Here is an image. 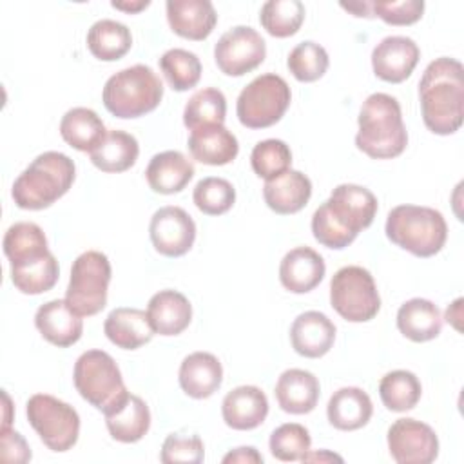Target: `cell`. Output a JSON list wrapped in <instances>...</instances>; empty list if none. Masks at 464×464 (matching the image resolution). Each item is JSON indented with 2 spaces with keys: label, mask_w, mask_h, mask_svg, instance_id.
Returning <instances> with one entry per match:
<instances>
[{
  "label": "cell",
  "mask_w": 464,
  "mask_h": 464,
  "mask_svg": "<svg viewBox=\"0 0 464 464\" xmlns=\"http://www.w3.org/2000/svg\"><path fill=\"white\" fill-rule=\"evenodd\" d=\"M335 341V324L317 310L299 314L290 326V343L295 353L319 359L330 352Z\"/></svg>",
  "instance_id": "2e32d148"
},
{
  "label": "cell",
  "mask_w": 464,
  "mask_h": 464,
  "mask_svg": "<svg viewBox=\"0 0 464 464\" xmlns=\"http://www.w3.org/2000/svg\"><path fill=\"white\" fill-rule=\"evenodd\" d=\"M304 13L301 0H268L261 7L259 22L270 36L288 38L301 29Z\"/></svg>",
  "instance_id": "8d00e7d4"
},
{
  "label": "cell",
  "mask_w": 464,
  "mask_h": 464,
  "mask_svg": "<svg viewBox=\"0 0 464 464\" xmlns=\"http://www.w3.org/2000/svg\"><path fill=\"white\" fill-rule=\"evenodd\" d=\"M330 304L350 323L372 321L381 310L373 276L357 265L339 268L330 281Z\"/></svg>",
  "instance_id": "9c48e42d"
},
{
  "label": "cell",
  "mask_w": 464,
  "mask_h": 464,
  "mask_svg": "<svg viewBox=\"0 0 464 464\" xmlns=\"http://www.w3.org/2000/svg\"><path fill=\"white\" fill-rule=\"evenodd\" d=\"M319 381L317 377L301 368L285 370L276 382V399L283 411L292 415L310 413L319 401Z\"/></svg>",
  "instance_id": "7402d4cb"
},
{
  "label": "cell",
  "mask_w": 464,
  "mask_h": 464,
  "mask_svg": "<svg viewBox=\"0 0 464 464\" xmlns=\"http://www.w3.org/2000/svg\"><path fill=\"white\" fill-rule=\"evenodd\" d=\"M290 102L292 92L285 78L266 72L243 87L237 96L236 114L246 129H266L285 116Z\"/></svg>",
  "instance_id": "ba28073f"
},
{
  "label": "cell",
  "mask_w": 464,
  "mask_h": 464,
  "mask_svg": "<svg viewBox=\"0 0 464 464\" xmlns=\"http://www.w3.org/2000/svg\"><path fill=\"white\" fill-rule=\"evenodd\" d=\"M221 415L228 428L246 431L261 426L268 415V399L257 386H237L221 402Z\"/></svg>",
  "instance_id": "d6986e66"
},
{
  "label": "cell",
  "mask_w": 464,
  "mask_h": 464,
  "mask_svg": "<svg viewBox=\"0 0 464 464\" xmlns=\"http://www.w3.org/2000/svg\"><path fill=\"white\" fill-rule=\"evenodd\" d=\"M145 178L149 187L158 194L181 192L194 178L192 161L179 150L158 152L150 158Z\"/></svg>",
  "instance_id": "484cf974"
},
{
  "label": "cell",
  "mask_w": 464,
  "mask_h": 464,
  "mask_svg": "<svg viewBox=\"0 0 464 464\" xmlns=\"http://www.w3.org/2000/svg\"><path fill=\"white\" fill-rule=\"evenodd\" d=\"M34 324L42 337L58 348L78 343L83 332L82 315H78L65 299L44 303L34 314Z\"/></svg>",
  "instance_id": "e0dca14e"
},
{
  "label": "cell",
  "mask_w": 464,
  "mask_h": 464,
  "mask_svg": "<svg viewBox=\"0 0 464 464\" xmlns=\"http://www.w3.org/2000/svg\"><path fill=\"white\" fill-rule=\"evenodd\" d=\"M72 382L82 399L102 413L129 393L116 361L103 350H87L76 359Z\"/></svg>",
  "instance_id": "8992f818"
},
{
  "label": "cell",
  "mask_w": 464,
  "mask_h": 464,
  "mask_svg": "<svg viewBox=\"0 0 464 464\" xmlns=\"http://www.w3.org/2000/svg\"><path fill=\"white\" fill-rule=\"evenodd\" d=\"M424 125L439 136L453 134L464 120V67L459 60L440 56L428 63L419 82Z\"/></svg>",
  "instance_id": "6da1fadb"
},
{
  "label": "cell",
  "mask_w": 464,
  "mask_h": 464,
  "mask_svg": "<svg viewBox=\"0 0 464 464\" xmlns=\"http://www.w3.org/2000/svg\"><path fill=\"white\" fill-rule=\"evenodd\" d=\"M261 464L263 462V455L252 448V446H241V448H236L232 451H228L225 457H223V464Z\"/></svg>",
  "instance_id": "c3c4849f"
},
{
  "label": "cell",
  "mask_w": 464,
  "mask_h": 464,
  "mask_svg": "<svg viewBox=\"0 0 464 464\" xmlns=\"http://www.w3.org/2000/svg\"><path fill=\"white\" fill-rule=\"evenodd\" d=\"M373 413L370 395L357 386H344L334 392L326 406L328 422L341 431H353L368 424Z\"/></svg>",
  "instance_id": "83f0119b"
},
{
  "label": "cell",
  "mask_w": 464,
  "mask_h": 464,
  "mask_svg": "<svg viewBox=\"0 0 464 464\" xmlns=\"http://www.w3.org/2000/svg\"><path fill=\"white\" fill-rule=\"evenodd\" d=\"M332 218L350 234H357L373 223L377 214V198L366 187L355 183L337 185L324 201Z\"/></svg>",
  "instance_id": "5bb4252c"
},
{
  "label": "cell",
  "mask_w": 464,
  "mask_h": 464,
  "mask_svg": "<svg viewBox=\"0 0 464 464\" xmlns=\"http://www.w3.org/2000/svg\"><path fill=\"white\" fill-rule=\"evenodd\" d=\"M252 170L263 179H274L286 172L292 165L290 147L283 140H263L254 145L250 154Z\"/></svg>",
  "instance_id": "60d3db41"
},
{
  "label": "cell",
  "mask_w": 464,
  "mask_h": 464,
  "mask_svg": "<svg viewBox=\"0 0 464 464\" xmlns=\"http://www.w3.org/2000/svg\"><path fill=\"white\" fill-rule=\"evenodd\" d=\"M103 417L111 437L123 444L141 440L150 428V410L147 402L130 392L112 408L103 411Z\"/></svg>",
  "instance_id": "ffe728a7"
},
{
  "label": "cell",
  "mask_w": 464,
  "mask_h": 464,
  "mask_svg": "<svg viewBox=\"0 0 464 464\" xmlns=\"http://www.w3.org/2000/svg\"><path fill=\"white\" fill-rule=\"evenodd\" d=\"M312 439L308 430L297 422H286L276 428L270 435L268 446L270 453L281 462L301 460V457L310 450Z\"/></svg>",
  "instance_id": "7bdbcfd3"
},
{
  "label": "cell",
  "mask_w": 464,
  "mask_h": 464,
  "mask_svg": "<svg viewBox=\"0 0 464 464\" xmlns=\"http://www.w3.org/2000/svg\"><path fill=\"white\" fill-rule=\"evenodd\" d=\"M324 272L326 265L321 254L310 246H295L281 259L279 281L292 294H306L323 281Z\"/></svg>",
  "instance_id": "44dd1931"
},
{
  "label": "cell",
  "mask_w": 464,
  "mask_h": 464,
  "mask_svg": "<svg viewBox=\"0 0 464 464\" xmlns=\"http://www.w3.org/2000/svg\"><path fill=\"white\" fill-rule=\"evenodd\" d=\"M190 156L203 165H227L239 152L237 138L225 125H208L190 130L187 141Z\"/></svg>",
  "instance_id": "d4e9b609"
},
{
  "label": "cell",
  "mask_w": 464,
  "mask_h": 464,
  "mask_svg": "<svg viewBox=\"0 0 464 464\" xmlns=\"http://www.w3.org/2000/svg\"><path fill=\"white\" fill-rule=\"evenodd\" d=\"M103 332L107 339L121 350H136L147 344L154 335L147 312L127 306L114 308L107 315Z\"/></svg>",
  "instance_id": "f1b7e54d"
},
{
  "label": "cell",
  "mask_w": 464,
  "mask_h": 464,
  "mask_svg": "<svg viewBox=\"0 0 464 464\" xmlns=\"http://www.w3.org/2000/svg\"><path fill=\"white\" fill-rule=\"evenodd\" d=\"M330 58L326 49L312 40L297 44L286 58V67L292 76L304 83L319 80L326 72Z\"/></svg>",
  "instance_id": "ab89813d"
},
{
  "label": "cell",
  "mask_w": 464,
  "mask_h": 464,
  "mask_svg": "<svg viewBox=\"0 0 464 464\" xmlns=\"http://www.w3.org/2000/svg\"><path fill=\"white\" fill-rule=\"evenodd\" d=\"M379 395L390 411H408L417 406L422 395L419 377L408 370L388 372L379 382Z\"/></svg>",
  "instance_id": "e575fe53"
},
{
  "label": "cell",
  "mask_w": 464,
  "mask_h": 464,
  "mask_svg": "<svg viewBox=\"0 0 464 464\" xmlns=\"http://www.w3.org/2000/svg\"><path fill=\"white\" fill-rule=\"evenodd\" d=\"M60 276V266L53 252H45L33 259L11 263V281L16 290L27 295H38L51 290Z\"/></svg>",
  "instance_id": "d6a6232c"
},
{
  "label": "cell",
  "mask_w": 464,
  "mask_h": 464,
  "mask_svg": "<svg viewBox=\"0 0 464 464\" xmlns=\"http://www.w3.org/2000/svg\"><path fill=\"white\" fill-rule=\"evenodd\" d=\"M225 116L227 98L219 89L214 87L196 91L183 109V123L188 130H196L208 125H223Z\"/></svg>",
  "instance_id": "d590c367"
},
{
  "label": "cell",
  "mask_w": 464,
  "mask_h": 464,
  "mask_svg": "<svg viewBox=\"0 0 464 464\" xmlns=\"http://www.w3.org/2000/svg\"><path fill=\"white\" fill-rule=\"evenodd\" d=\"M205 459V448L199 435H179L170 433L161 446L160 460L163 464H176V462H188L199 464Z\"/></svg>",
  "instance_id": "ee69618b"
},
{
  "label": "cell",
  "mask_w": 464,
  "mask_h": 464,
  "mask_svg": "<svg viewBox=\"0 0 464 464\" xmlns=\"http://www.w3.org/2000/svg\"><path fill=\"white\" fill-rule=\"evenodd\" d=\"M420 58L419 45L408 36H386L372 51V67L377 78L401 83L413 72Z\"/></svg>",
  "instance_id": "9a60e30c"
},
{
  "label": "cell",
  "mask_w": 464,
  "mask_h": 464,
  "mask_svg": "<svg viewBox=\"0 0 464 464\" xmlns=\"http://www.w3.org/2000/svg\"><path fill=\"white\" fill-rule=\"evenodd\" d=\"M178 381L188 397L207 399L214 395L223 382L221 362L208 352H194L183 359Z\"/></svg>",
  "instance_id": "cb8c5ba5"
},
{
  "label": "cell",
  "mask_w": 464,
  "mask_h": 464,
  "mask_svg": "<svg viewBox=\"0 0 464 464\" xmlns=\"http://www.w3.org/2000/svg\"><path fill=\"white\" fill-rule=\"evenodd\" d=\"M149 236L161 256L179 257L194 245L196 223L181 207L167 205L152 214Z\"/></svg>",
  "instance_id": "4fadbf2b"
},
{
  "label": "cell",
  "mask_w": 464,
  "mask_h": 464,
  "mask_svg": "<svg viewBox=\"0 0 464 464\" xmlns=\"http://www.w3.org/2000/svg\"><path fill=\"white\" fill-rule=\"evenodd\" d=\"M388 450L399 464H430L439 455V437L417 419H397L388 428Z\"/></svg>",
  "instance_id": "7c38bea8"
},
{
  "label": "cell",
  "mask_w": 464,
  "mask_h": 464,
  "mask_svg": "<svg viewBox=\"0 0 464 464\" xmlns=\"http://www.w3.org/2000/svg\"><path fill=\"white\" fill-rule=\"evenodd\" d=\"M163 98L160 76L143 63L121 69L112 74L103 87L102 100L105 109L121 120L140 118L154 111Z\"/></svg>",
  "instance_id": "5b68a950"
},
{
  "label": "cell",
  "mask_w": 464,
  "mask_h": 464,
  "mask_svg": "<svg viewBox=\"0 0 464 464\" xmlns=\"http://www.w3.org/2000/svg\"><path fill=\"white\" fill-rule=\"evenodd\" d=\"M372 14L379 16L390 25H411L420 20L424 13L422 0H402V2H370Z\"/></svg>",
  "instance_id": "bcb514c9"
},
{
  "label": "cell",
  "mask_w": 464,
  "mask_h": 464,
  "mask_svg": "<svg viewBox=\"0 0 464 464\" xmlns=\"http://www.w3.org/2000/svg\"><path fill=\"white\" fill-rule=\"evenodd\" d=\"M397 328L413 343L431 341L442 330L440 310L428 299L413 297L401 304L397 312Z\"/></svg>",
  "instance_id": "f546056e"
},
{
  "label": "cell",
  "mask_w": 464,
  "mask_h": 464,
  "mask_svg": "<svg viewBox=\"0 0 464 464\" xmlns=\"http://www.w3.org/2000/svg\"><path fill=\"white\" fill-rule=\"evenodd\" d=\"M111 5L114 9L125 11V13H140L141 9L149 7L150 2L149 0H138V2H111Z\"/></svg>",
  "instance_id": "816d5d0a"
},
{
  "label": "cell",
  "mask_w": 464,
  "mask_h": 464,
  "mask_svg": "<svg viewBox=\"0 0 464 464\" xmlns=\"http://www.w3.org/2000/svg\"><path fill=\"white\" fill-rule=\"evenodd\" d=\"M341 7L350 11L353 16H364V18H372L373 16L370 2H352V4L341 2Z\"/></svg>",
  "instance_id": "f907efd6"
},
{
  "label": "cell",
  "mask_w": 464,
  "mask_h": 464,
  "mask_svg": "<svg viewBox=\"0 0 464 464\" xmlns=\"http://www.w3.org/2000/svg\"><path fill=\"white\" fill-rule=\"evenodd\" d=\"M147 317L154 334L179 335L190 324L192 304L178 290H160L149 301Z\"/></svg>",
  "instance_id": "4316f807"
},
{
  "label": "cell",
  "mask_w": 464,
  "mask_h": 464,
  "mask_svg": "<svg viewBox=\"0 0 464 464\" xmlns=\"http://www.w3.org/2000/svg\"><path fill=\"white\" fill-rule=\"evenodd\" d=\"M266 56L263 36L248 27L236 25L223 33L214 45V60L227 76H243L257 69Z\"/></svg>",
  "instance_id": "8fae6325"
},
{
  "label": "cell",
  "mask_w": 464,
  "mask_h": 464,
  "mask_svg": "<svg viewBox=\"0 0 464 464\" xmlns=\"http://www.w3.org/2000/svg\"><path fill=\"white\" fill-rule=\"evenodd\" d=\"M132 45L130 29L116 20L103 18L87 31V47L91 54L102 62H114L123 58Z\"/></svg>",
  "instance_id": "836d02e7"
},
{
  "label": "cell",
  "mask_w": 464,
  "mask_h": 464,
  "mask_svg": "<svg viewBox=\"0 0 464 464\" xmlns=\"http://www.w3.org/2000/svg\"><path fill=\"white\" fill-rule=\"evenodd\" d=\"M140 154L138 140L125 130H107L102 143L89 152V158L102 172H125L129 170Z\"/></svg>",
  "instance_id": "4dcf8cb0"
},
{
  "label": "cell",
  "mask_w": 464,
  "mask_h": 464,
  "mask_svg": "<svg viewBox=\"0 0 464 464\" xmlns=\"http://www.w3.org/2000/svg\"><path fill=\"white\" fill-rule=\"evenodd\" d=\"M312 196V181L301 170L288 169L281 176L268 179L263 187V198L270 210L281 216L295 214L306 207Z\"/></svg>",
  "instance_id": "603a6c76"
},
{
  "label": "cell",
  "mask_w": 464,
  "mask_h": 464,
  "mask_svg": "<svg viewBox=\"0 0 464 464\" xmlns=\"http://www.w3.org/2000/svg\"><path fill=\"white\" fill-rule=\"evenodd\" d=\"M60 134L67 145L76 150H94L107 134L102 118L87 107L69 109L60 121Z\"/></svg>",
  "instance_id": "1f68e13d"
},
{
  "label": "cell",
  "mask_w": 464,
  "mask_h": 464,
  "mask_svg": "<svg viewBox=\"0 0 464 464\" xmlns=\"http://www.w3.org/2000/svg\"><path fill=\"white\" fill-rule=\"evenodd\" d=\"M355 145L373 160H392L404 152L408 132L399 102L386 92L370 94L359 111Z\"/></svg>",
  "instance_id": "7a4b0ae2"
},
{
  "label": "cell",
  "mask_w": 464,
  "mask_h": 464,
  "mask_svg": "<svg viewBox=\"0 0 464 464\" xmlns=\"http://www.w3.org/2000/svg\"><path fill=\"white\" fill-rule=\"evenodd\" d=\"M109 283V257L103 252L87 250L72 261L71 277L65 290V301L82 317L96 315L107 304Z\"/></svg>",
  "instance_id": "52a82bcc"
},
{
  "label": "cell",
  "mask_w": 464,
  "mask_h": 464,
  "mask_svg": "<svg viewBox=\"0 0 464 464\" xmlns=\"http://www.w3.org/2000/svg\"><path fill=\"white\" fill-rule=\"evenodd\" d=\"M194 205L207 216H221L228 212L236 201V188L223 178H203L192 192Z\"/></svg>",
  "instance_id": "b9f144b4"
},
{
  "label": "cell",
  "mask_w": 464,
  "mask_h": 464,
  "mask_svg": "<svg viewBox=\"0 0 464 464\" xmlns=\"http://www.w3.org/2000/svg\"><path fill=\"white\" fill-rule=\"evenodd\" d=\"M167 22L170 29L187 40H205L216 27L218 14L208 0H167Z\"/></svg>",
  "instance_id": "ac0fdd59"
},
{
  "label": "cell",
  "mask_w": 464,
  "mask_h": 464,
  "mask_svg": "<svg viewBox=\"0 0 464 464\" xmlns=\"http://www.w3.org/2000/svg\"><path fill=\"white\" fill-rule=\"evenodd\" d=\"M301 460L303 462H334V460H337V462H343V457L341 455H335V453H332V451H326V450H323V451H306L303 457H301Z\"/></svg>",
  "instance_id": "681fc988"
},
{
  "label": "cell",
  "mask_w": 464,
  "mask_h": 464,
  "mask_svg": "<svg viewBox=\"0 0 464 464\" xmlns=\"http://www.w3.org/2000/svg\"><path fill=\"white\" fill-rule=\"evenodd\" d=\"M386 237L417 257L439 254L448 237L444 216L420 205H397L390 210L384 227Z\"/></svg>",
  "instance_id": "277c9868"
},
{
  "label": "cell",
  "mask_w": 464,
  "mask_h": 464,
  "mask_svg": "<svg viewBox=\"0 0 464 464\" xmlns=\"http://www.w3.org/2000/svg\"><path fill=\"white\" fill-rule=\"evenodd\" d=\"M4 254L11 263L33 259L49 252L47 237L44 230L31 221H20L7 228L4 236Z\"/></svg>",
  "instance_id": "74e56055"
},
{
  "label": "cell",
  "mask_w": 464,
  "mask_h": 464,
  "mask_svg": "<svg viewBox=\"0 0 464 464\" xmlns=\"http://www.w3.org/2000/svg\"><path fill=\"white\" fill-rule=\"evenodd\" d=\"M160 69L169 85L178 92L196 87L201 78V62L198 54L181 47L165 51L160 58Z\"/></svg>",
  "instance_id": "f35d334b"
},
{
  "label": "cell",
  "mask_w": 464,
  "mask_h": 464,
  "mask_svg": "<svg viewBox=\"0 0 464 464\" xmlns=\"http://www.w3.org/2000/svg\"><path fill=\"white\" fill-rule=\"evenodd\" d=\"M76 178L74 161L56 150L38 154L14 179L11 196L24 210H42L69 192Z\"/></svg>",
  "instance_id": "3957f363"
},
{
  "label": "cell",
  "mask_w": 464,
  "mask_h": 464,
  "mask_svg": "<svg viewBox=\"0 0 464 464\" xmlns=\"http://www.w3.org/2000/svg\"><path fill=\"white\" fill-rule=\"evenodd\" d=\"M312 234L315 241H319L326 248L341 250L346 248L350 243H353L355 236L346 232L328 212L326 203L323 201L317 210L312 216Z\"/></svg>",
  "instance_id": "f6af8a7d"
},
{
  "label": "cell",
  "mask_w": 464,
  "mask_h": 464,
  "mask_svg": "<svg viewBox=\"0 0 464 464\" xmlns=\"http://www.w3.org/2000/svg\"><path fill=\"white\" fill-rule=\"evenodd\" d=\"M27 420L51 451L71 450L80 435L78 411L47 393H34L27 401Z\"/></svg>",
  "instance_id": "30bf717a"
},
{
  "label": "cell",
  "mask_w": 464,
  "mask_h": 464,
  "mask_svg": "<svg viewBox=\"0 0 464 464\" xmlns=\"http://www.w3.org/2000/svg\"><path fill=\"white\" fill-rule=\"evenodd\" d=\"M0 459L4 462H29L31 450L25 439L11 430V426H2L0 431Z\"/></svg>",
  "instance_id": "7dc6e473"
}]
</instances>
